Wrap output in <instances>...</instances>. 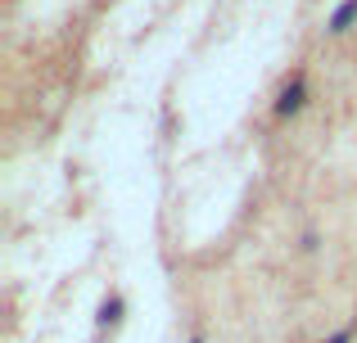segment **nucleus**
I'll return each mask as SVG.
<instances>
[{
    "mask_svg": "<svg viewBox=\"0 0 357 343\" xmlns=\"http://www.w3.org/2000/svg\"><path fill=\"white\" fill-rule=\"evenodd\" d=\"M307 99H312V86H307V72H289V81L276 90V99H271V118L276 122H289V118H298L307 109Z\"/></svg>",
    "mask_w": 357,
    "mask_h": 343,
    "instance_id": "obj_1",
    "label": "nucleus"
},
{
    "mask_svg": "<svg viewBox=\"0 0 357 343\" xmlns=\"http://www.w3.org/2000/svg\"><path fill=\"white\" fill-rule=\"evenodd\" d=\"M122 317H127V298H122V294H105V298H100V312H96V330H118Z\"/></svg>",
    "mask_w": 357,
    "mask_h": 343,
    "instance_id": "obj_2",
    "label": "nucleus"
},
{
    "mask_svg": "<svg viewBox=\"0 0 357 343\" xmlns=\"http://www.w3.org/2000/svg\"><path fill=\"white\" fill-rule=\"evenodd\" d=\"M357 27V0H340L326 18V36H349Z\"/></svg>",
    "mask_w": 357,
    "mask_h": 343,
    "instance_id": "obj_3",
    "label": "nucleus"
},
{
    "mask_svg": "<svg viewBox=\"0 0 357 343\" xmlns=\"http://www.w3.org/2000/svg\"><path fill=\"white\" fill-rule=\"evenodd\" d=\"M294 248L303 257H312L317 248H321V230H317V226H303V230H298V239H294Z\"/></svg>",
    "mask_w": 357,
    "mask_h": 343,
    "instance_id": "obj_4",
    "label": "nucleus"
},
{
    "mask_svg": "<svg viewBox=\"0 0 357 343\" xmlns=\"http://www.w3.org/2000/svg\"><path fill=\"white\" fill-rule=\"evenodd\" d=\"M321 343H357V330H353V326H344V330H335V335H326Z\"/></svg>",
    "mask_w": 357,
    "mask_h": 343,
    "instance_id": "obj_5",
    "label": "nucleus"
},
{
    "mask_svg": "<svg viewBox=\"0 0 357 343\" xmlns=\"http://www.w3.org/2000/svg\"><path fill=\"white\" fill-rule=\"evenodd\" d=\"M185 343H208V339H204V335H190V339H185Z\"/></svg>",
    "mask_w": 357,
    "mask_h": 343,
    "instance_id": "obj_6",
    "label": "nucleus"
}]
</instances>
